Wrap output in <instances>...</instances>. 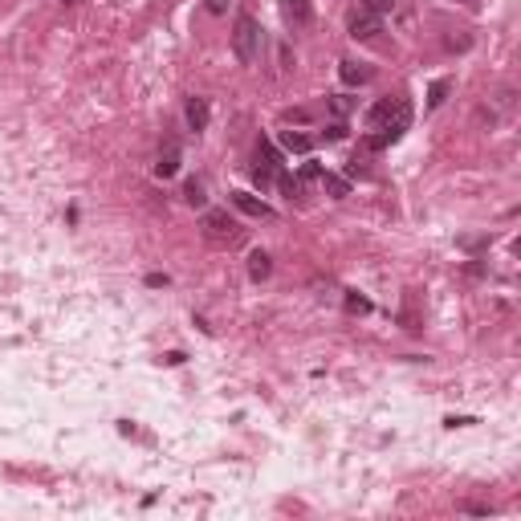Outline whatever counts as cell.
Masks as SVG:
<instances>
[{
	"label": "cell",
	"instance_id": "cell-14",
	"mask_svg": "<svg viewBox=\"0 0 521 521\" xmlns=\"http://www.w3.org/2000/svg\"><path fill=\"white\" fill-rule=\"evenodd\" d=\"M322 183H326V195H334V200L350 195V179L346 176H322Z\"/></svg>",
	"mask_w": 521,
	"mask_h": 521
},
{
	"label": "cell",
	"instance_id": "cell-2",
	"mask_svg": "<svg viewBox=\"0 0 521 521\" xmlns=\"http://www.w3.org/2000/svg\"><path fill=\"white\" fill-rule=\"evenodd\" d=\"M232 49H236V57H241L244 65L257 62L260 57V25L253 21L248 13L236 16V33H232Z\"/></svg>",
	"mask_w": 521,
	"mask_h": 521
},
{
	"label": "cell",
	"instance_id": "cell-6",
	"mask_svg": "<svg viewBox=\"0 0 521 521\" xmlns=\"http://www.w3.org/2000/svg\"><path fill=\"white\" fill-rule=\"evenodd\" d=\"M379 33H383V16H371V13H362V8L350 16V37L355 41H371Z\"/></svg>",
	"mask_w": 521,
	"mask_h": 521
},
{
	"label": "cell",
	"instance_id": "cell-4",
	"mask_svg": "<svg viewBox=\"0 0 521 521\" xmlns=\"http://www.w3.org/2000/svg\"><path fill=\"white\" fill-rule=\"evenodd\" d=\"M204 232H208V241H228V244L241 241V232L228 220V212H208V216H204Z\"/></svg>",
	"mask_w": 521,
	"mask_h": 521
},
{
	"label": "cell",
	"instance_id": "cell-23",
	"mask_svg": "<svg viewBox=\"0 0 521 521\" xmlns=\"http://www.w3.org/2000/svg\"><path fill=\"white\" fill-rule=\"evenodd\" d=\"M163 362H171V367H179V362H183V350H171V355H163Z\"/></svg>",
	"mask_w": 521,
	"mask_h": 521
},
{
	"label": "cell",
	"instance_id": "cell-17",
	"mask_svg": "<svg viewBox=\"0 0 521 521\" xmlns=\"http://www.w3.org/2000/svg\"><path fill=\"white\" fill-rule=\"evenodd\" d=\"M395 8V0H362V13H371V16H383Z\"/></svg>",
	"mask_w": 521,
	"mask_h": 521
},
{
	"label": "cell",
	"instance_id": "cell-19",
	"mask_svg": "<svg viewBox=\"0 0 521 521\" xmlns=\"http://www.w3.org/2000/svg\"><path fill=\"white\" fill-rule=\"evenodd\" d=\"M322 134L330 139V143H338V139H346V127H342V122H330V127H326Z\"/></svg>",
	"mask_w": 521,
	"mask_h": 521
},
{
	"label": "cell",
	"instance_id": "cell-12",
	"mask_svg": "<svg viewBox=\"0 0 521 521\" xmlns=\"http://www.w3.org/2000/svg\"><path fill=\"white\" fill-rule=\"evenodd\" d=\"M269 273H273V260H269L265 248H257V253L248 257V277H253V281H265Z\"/></svg>",
	"mask_w": 521,
	"mask_h": 521
},
{
	"label": "cell",
	"instance_id": "cell-10",
	"mask_svg": "<svg viewBox=\"0 0 521 521\" xmlns=\"http://www.w3.org/2000/svg\"><path fill=\"white\" fill-rule=\"evenodd\" d=\"M176 171H179V147H176V143H167V147L159 151V163H155V176H159V179H171Z\"/></svg>",
	"mask_w": 521,
	"mask_h": 521
},
{
	"label": "cell",
	"instance_id": "cell-13",
	"mask_svg": "<svg viewBox=\"0 0 521 521\" xmlns=\"http://www.w3.org/2000/svg\"><path fill=\"white\" fill-rule=\"evenodd\" d=\"M448 90H452V81H448V78L432 81V90H428V110H440V106H444V98H448Z\"/></svg>",
	"mask_w": 521,
	"mask_h": 521
},
{
	"label": "cell",
	"instance_id": "cell-20",
	"mask_svg": "<svg viewBox=\"0 0 521 521\" xmlns=\"http://www.w3.org/2000/svg\"><path fill=\"white\" fill-rule=\"evenodd\" d=\"M322 163H302V179H322Z\"/></svg>",
	"mask_w": 521,
	"mask_h": 521
},
{
	"label": "cell",
	"instance_id": "cell-11",
	"mask_svg": "<svg viewBox=\"0 0 521 521\" xmlns=\"http://www.w3.org/2000/svg\"><path fill=\"white\" fill-rule=\"evenodd\" d=\"M281 147H285L290 155H309V151H314V139L302 134V130H281Z\"/></svg>",
	"mask_w": 521,
	"mask_h": 521
},
{
	"label": "cell",
	"instance_id": "cell-1",
	"mask_svg": "<svg viewBox=\"0 0 521 521\" xmlns=\"http://www.w3.org/2000/svg\"><path fill=\"white\" fill-rule=\"evenodd\" d=\"M367 127L391 130L395 139H403V130L411 127V102L407 98H379L371 110H367Z\"/></svg>",
	"mask_w": 521,
	"mask_h": 521
},
{
	"label": "cell",
	"instance_id": "cell-9",
	"mask_svg": "<svg viewBox=\"0 0 521 521\" xmlns=\"http://www.w3.org/2000/svg\"><path fill=\"white\" fill-rule=\"evenodd\" d=\"M338 78L346 81V86H362V81H371V65L367 62H342Z\"/></svg>",
	"mask_w": 521,
	"mask_h": 521
},
{
	"label": "cell",
	"instance_id": "cell-8",
	"mask_svg": "<svg viewBox=\"0 0 521 521\" xmlns=\"http://www.w3.org/2000/svg\"><path fill=\"white\" fill-rule=\"evenodd\" d=\"M188 127L200 134V130H208V118H212V110H208V98H188Z\"/></svg>",
	"mask_w": 521,
	"mask_h": 521
},
{
	"label": "cell",
	"instance_id": "cell-3",
	"mask_svg": "<svg viewBox=\"0 0 521 521\" xmlns=\"http://www.w3.org/2000/svg\"><path fill=\"white\" fill-rule=\"evenodd\" d=\"M277 176H281V155H277L265 139H260V143H257V167H253V179H257V188H269Z\"/></svg>",
	"mask_w": 521,
	"mask_h": 521
},
{
	"label": "cell",
	"instance_id": "cell-25",
	"mask_svg": "<svg viewBox=\"0 0 521 521\" xmlns=\"http://www.w3.org/2000/svg\"><path fill=\"white\" fill-rule=\"evenodd\" d=\"M460 4H476V0H460Z\"/></svg>",
	"mask_w": 521,
	"mask_h": 521
},
{
	"label": "cell",
	"instance_id": "cell-21",
	"mask_svg": "<svg viewBox=\"0 0 521 521\" xmlns=\"http://www.w3.org/2000/svg\"><path fill=\"white\" fill-rule=\"evenodd\" d=\"M330 106H334V114H350V98H330Z\"/></svg>",
	"mask_w": 521,
	"mask_h": 521
},
{
	"label": "cell",
	"instance_id": "cell-24",
	"mask_svg": "<svg viewBox=\"0 0 521 521\" xmlns=\"http://www.w3.org/2000/svg\"><path fill=\"white\" fill-rule=\"evenodd\" d=\"M228 8V0H208V13H224Z\"/></svg>",
	"mask_w": 521,
	"mask_h": 521
},
{
	"label": "cell",
	"instance_id": "cell-18",
	"mask_svg": "<svg viewBox=\"0 0 521 521\" xmlns=\"http://www.w3.org/2000/svg\"><path fill=\"white\" fill-rule=\"evenodd\" d=\"M346 314H371V302L358 293H346Z\"/></svg>",
	"mask_w": 521,
	"mask_h": 521
},
{
	"label": "cell",
	"instance_id": "cell-22",
	"mask_svg": "<svg viewBox=\"0 0 521 521\" xmlns=\"http://www.w3.org/2000/svg\"><path fill=\"white\" fill-rule=\"evenodd\" d=\"M147 285H151V290H159V285H167V273H147Z\"/></svg>",
	"mask_w": 521,
	"mask_h": 521
},
{
	"label": "cell",
	"instance_id": "cell-16",
	"mask_svg": "<svg viewBox=\"0 0 521 521\" xmlns=\"http://www.w3.org/2000/svg\"><path fill=\"white\" fill-rule=\"evenodd\" d=\"M277 183H281L285 200H297V195H302V179H293L290 171H281V176H277Z\"/></svg>",
	"mask_w": 521,
	"mask_h": 521
},
{
	"label": "cell",
	"instance_id": "cell-15",
	"mask_svg": "<svg viewBox=\"0 0 521 521\" xmlns=\"http://www.w3.org/2000/svg\"><path fill=\"white\" fill-rule=\"evenodd\" d=\"M183 200H188L192 208H204V183H195V179H188V183H183Z\"/></svg>",
	"mask_w": 521,
	"mask_h": 521
},
{
	"label": "cell",
	"instance_id": "cell-5",
	"mask_svg": "<svg viewBox=\"0 0 521 521\" xmlns=\"http://www.w3.org/2000/svg\"><path fill=\"white\" fill-rule=\"evenodd\" d=\"M281 21H285L290 29H306L309 21H314L309 0H281Z\"/></svg>",
	"mask_w": 521,
	"mask_h": 521
},
{
	"label": "cell",
	"instance_id": "cell-7",
	"mask_svg": "<svg viewBox=\"0 0 521 521\" xmlns=\"http://www.w3.org/2000/svg\"><path fill=\"white\" fill-rule=\"evenodd\" d=\"M232 204L244 212V216H257V220H273V208L265 204V200H257L253 192H232Z\"/></svg>",
	"mask_w": 521,
	"mask_h": 521
},
{
	"label": "cell",
	"instance_id": "cell-26",
	"mask_svg": "<svg viewBox=\"0 0 521 521\" xmlns=\"http://www.w3.org/2000/svg\"><path fill=\"white\" fill-rule=\"evenodd\" d=\"M65 4H78V0H65Z\"/></svg>",
	"mask_w": 521,
	"mask_h": 521
}]
</instances>
